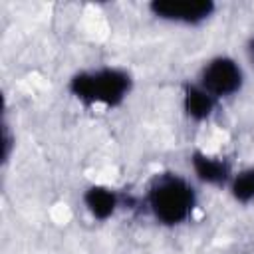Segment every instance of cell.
<instances>
[{
	"label": "cell",
	"mask_w": 254,
	"mask_h": 254,
	"mask_svg": "<svg viewBox=\"0 0 254 254\" xmlns=\"http://www.w3.org/2000/svg\"><path fill=\"white\" fill-rule=\"evenodd\" d=\"M149 204L161 222L179 224L190 214L194 206V192L181 177L165 175L153 183L149 190Z\"/></svg>",
	"instance_id": "6da1fadb"
},
{
	"label": "cell",
	"mask_w": 254,
	"mask_h": 254,
	"mask_svg": "<svg viewBox=\"0 0 254 254\" xmlns=\"http://www.w3.org/2000/svg\"><path fill=\"white\" fill-rule=\"evenodd\" d=\"M131 79L121 69H97L79 73L71 79V91L83 101L89 103H105V105H117L129 91Z\"/></svg>",
	"instance_id": "7a4b0ae2"
},
{
	"label": "cell",
	"mask_w": 254,
	"mask_h": 254,
	"mask_svg": "<svg viewBox=\"0 0 254 254\" xmlns=\"http://www.w3.org/2000/svg\"><path fill=\"white\" fill-rule=\"evenodd\" d=\"M242 71L236 62L230 58H216L202 69V89L212 97L230 95L240 89Z\"/></svg>",
	"instance_id": "3957f363"
},
{
	"label": "cell",
	"mask_w": 254,
	"mask_h": 254,
	"mask_svg": "<svg viewBox=\"0 0 254 254\" xmlns=\"http://www.w3.org/2000/svg\"><path fill=\"white\" fill-rule=\"evenodd\" d=\"M151 10L165 20L194 24L208 18L214 4L210 0H157L151 4Z\"/></svg>",
	"instance_id": "277c9868"
},
{
	"label": "cell",
	"mask_w": 254,
	"mask_h": 254,
	"mask_svg": "<svg viewBox=\"0 0 254 254\" xmlns=\"http://www.w3.org/2000/svg\"><path fill=\"white\" fill-rule=\"evenodd\" d=\"M214 107V97L204 91L202 87H196V85H189L187 91H185V109L190 117L194 119H204L210 115Z\"/></svg>",
	"instance_id": "5b68a950"
},
{
	"label": "cell",
	"mask_w": 254,
	"mask_h": 254,
	"mask_svg": "<svg viewBox=\"0 0 254 254\" xmlns=\"http://www.w3.org/2000/svg\"><path fill=\"white\" fill-rule=\"evenodd\" d=\"M192 165H194L196 175L206 183H222L228 177V165L220 159H212L202 153H194Z\"/></svg>",
	"instance_id": "8992f818"
},
{
	"label": "cell",
	"mask_w": 254,
	"mask_h": 254,
	"mask_svg": "<svg viewBox=\"0 0 254 254\" xmlns=\"http://www.w3.org/2000/svg\"><path fill=\"white\" fill-rule=\"evenodd\" d=\"M85 204L87 208L91 210L93 216L97 218H107L113 210H115V204H117V198L115 194L109 190V189H103V187H93L85 192Z\"/></svg>",
	"instance_id": "52a82bcc"
},
{
	"label": "cell",
	"mask_w": 254,
	"mask_h": 254,
	"mask_svg": "<svg viewBox=\"0 0 254 254\" xmlns=\"http://www.w3.org/2000/svg\"><path fill=\"white\" fill-rule=\"evenodd\" d=\"M232 192L238 200L248 202L254 200V169H248L240 173L232 183Z\"/></svg>",
	"instance_id": "ba28073f"
},
{
	"label": "cell",
	"mask_w": 254,
	"mask_h": 254,
	"mask_svg": "<svg viewBox=\"0 0 254 254\" xmlns=\"http://www.w3.org/2000/svg\"><path fill=\"white\" fill-rule=\"evenodd\" d=\"M248 56H250V60L254 62V38H252L250 44H248Z\"/></svg>",
	"instance_id": "9c48e42d"
}]
</instances>
